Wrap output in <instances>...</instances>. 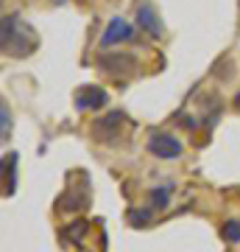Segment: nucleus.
<instances>
[{
    "instance_id": "obj_1",
    "label": "nucleus",
    "mask_w": 240,
    "mask_h": 252,
    "mask_svg": "<svg viewBox=\"0 0 240 252\" xmlns=\"http://www.w3.org/2000/svg\"><path fill=\"white\" fill-rule=\"evenodd\" d=\"M0 48H3L6 56H14V59L31 56L36 48L34 28H28L20 20V14H6L3 17V31H0Z\"/></svg>"
},
{
    "instance_id": "obj_2",
    "label": "nucleus",
    "mask_w": 240,
    "mask_h": 252,
    "mask_svg": "<svg viewBox=\"0 0 240 252\" xmlns=\"http://www.w3.org/2000/svg\"><path fill=\"white\" fill-rule=\"evenodd\" d=\"M126 112L123 109H112L109 115L98 118L92 124V137L98 143H107V146H120L123 143V126H126Z\"/></svg>"
},
{
    "instance_id": "obj_3",
    "label": "nucleus",
    "mask_w": 240,
    "mask_h": 252,
    "mask_svg": "<svg viewBox=\"0 0 240 252\" xmlns=\"http://www.w3.org/2000/svg\"><path fill=\"white\" fill-rule=\"evenodd\" d=\"M98 70L112 76V79H123V76H134L140 62L134 54H123V51H115V54H101L98 56Z\"/></svg>"
},
{
    "instance_id": "obj_4",
    "label": "nucleus",
    "mask_w": 240,
    "mask_h": 252,
    "mask_svg": "<svg viewBox=\"0 0 240 252\" xmlns=\"http://www.w3.org/2000/svg\"><path fill=\"white\" fill-rule=\"evenodd\" d=\"M148 152H151L154 157H160V160H176V157H182L185 146H182L179 137L168 135V132H154V135L148 137Z\"/></svg>"
},
{
    "instance_id": "obj_5",
    "label": "nucleus",
    "mask_w": 240,
    "mask_h": 252,
    "mask_svg": "<svg viewBox=\"0 0 240 252\" xmlns=\"http://www.w3.org/2000/svg\"><path fill=\"white\" fill-rule=\"evenodd\" d=\"M76 109L79 112H87V109H101L109 104V90H104V87H98V84H84V87H79L76 90Z\"/></svg>"
},
{
    "instance_id": "obj_6",
    "label": "nucleus",
    "mask_w": 240,
    "mask_h": 252,
    "mask_svg": "<svg viewBox=\"0 0 240 252\" xmlns=\"http://www.w3.org/2000/svg\"><path fill=\"white\" fill-rule=\"evenodd\" d=\"M137 26L151 36V39H162L165 36V26H162L160 14H157V9H154L148 0L137 3Z\"/></svg>"
},
{
    "instance_id": "obj_7",
    "label": "nucleus",
    "mask_w": 240,
    "mask_h": 252,
    "mask_svg": "<svg viewBox=\"0 0 240 252\" xmlns=\"http://www.w3.org/2000/svg\"><path fill=\"white\" fill-rule=\"evenodd\" d=\"M129 39H134V26L132 23H126L123 17H112L107 23V31L101 34V48H112L117 45V42H129Z\"/></svg>"
},
{
    "instance_id": "obj_8",
    "label": "nucleus",
    "mask_w": 240,
    "mask_h": 252,
    "mask_svg": "<svg viewBox=\"0 0 240 252\" xmlns=\"http://www.w3.org/2000/svg\"><path fill=\"white\" fill-rule=\"evenodd\" d=\"M17 190V152L3 157V193L11 196Z\"/></svg>"
},
{
    "instance_id": "obj_9",
    "label": "nucleus",
    "mask_w": 240,
    "mask_h": 252,
    "mask_svg": "<svg viewBox=\"0 0 240 252\" xmlns=\"http://www.w3.org/2000/svg\"><path fill=\"white\" fill-rule=\"evenodd\" d=\"M170 193H173V185H157V188L148 190V199H151V207L154 210H165L170 202Z\"/></svg>"
},
{
    "instance_id": "obj_10",
    "label": "nucleus",
    "mask_w": 240,
    "mask_h": 252,
    "mask_svg": "<svg viewBox=\"0 0 240 252\" xmlns=\"http://www.w3.org/2000/svg\"><path fill=\"white\" fill-rule=\"evenodd\" d=\"M129 224L132 227H148L154 219V207H129Z\"/></svg>"
},
{
    "instance_id": "obj_11",
    "label": "nucleus",
    "mask_w": 240,
    "mask_h": 252,
    "mask_svg": "<svg viewBox=\"0 0 240 252\" xmlns=\"http://www.w3.org/2000/svg\"><path fill=\"white\" fill-rule=\"evenodd\" d=\"M9 135H11V112L9 104L0 101V137H3V143H9Z\"/></svg>"
},
{
    "instance_id": "obj_12",
    "label": "nucleus",
    "mask_w": 240,
    "mask_h": 252,
    "mask_svg": "<svg viewBox=\"0 0 240 252\" xmlns=\"http://www.w3.org/2000/svg\"><path fill=\"white\" fill-rule=\"evenodd\" d=\"M221 233H223V238H226V241L238 244L240 241V221H226Z\"/></svg>"
},
{
    "instance_id": "obj_13",
    "label": "nucleus",
    "mask_w": 240,
    "mask_h": 252,
    "mask_svg": "<svg viewBox=\"0 0 240 252\" xmlns=\"http://www.w3.org/2000/svg\"><path fill=\"white\" fill-rule=\"evenodd\" d=\"M67 233H70V238H81V235L87 233V221H76V224L67 227Z\"/></svg>"
},
{
    "instance_id": "obj_14",
    "label": "nucleus",
    "mask_w": 240,
    "mask_h": 252,
    "mask_svg": "<svg viewBox=\"0 0 240 252\" xmlns=\"http://www.w3.org/2000/svg\"><path fill=\"white\" fill-rule=\"evenodd\" d=\"M182 126H185V129H196V118H182Z\"/></svg>"
},
{
    "instance_id": "obj_15",
    "label": "nucleus",
    "mask_w": 240,
    "mask_h": 252,
    "mask_svg": "<svg viewBox=\"0 0 240 252\" xmlns=\"http://www.w3.org/2000/svg\"><path fill=\"white\" fill-rule=\"evenodd\" d=\"M235 109H238V112H240V93H238V95H235Z\"/></svg>"
},
{
    "instance_id": "obj_16",
    "label": "nucleus",
    "mask_w": 240,
    "mask_h": 252,
    "mask_svg": "<svg viewBox=\"0 0 240 252\" xmlns=\"http://www.w3.org/2000/svg\"><path fill=\"white\" fill-rule=\"evenodd\" d=\"M51 3H56V6H67V0H51Z\"/></svg>"
}]
</instances>
